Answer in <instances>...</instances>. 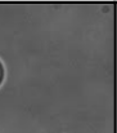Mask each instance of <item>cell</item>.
<instances>
[{
  "mask_svg": "<svg viewBox=\"0 0 117 133\" xmlns=\"http://www.w3.org/2000/svg\"><path fill=\"white\" fill-rule=\"evenodd\" d=\"M4 75H5V69H4L3 62L0 61V85H1V83H3V80H4Z\"/></svg>",
  "mask_w": 117,
  "mask_h": 133,
  "instance_id": "cell-1",
  "label": "cell"
}]
</instances>
